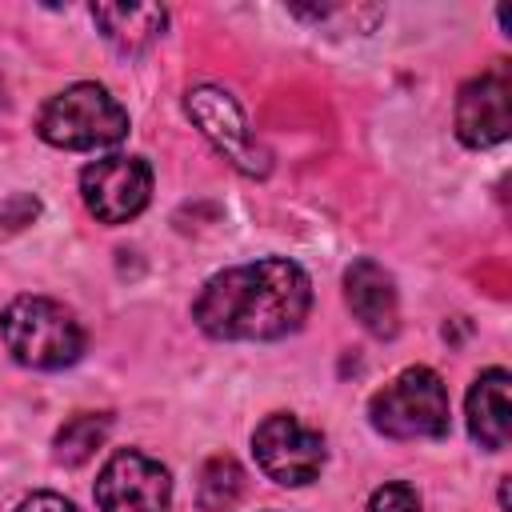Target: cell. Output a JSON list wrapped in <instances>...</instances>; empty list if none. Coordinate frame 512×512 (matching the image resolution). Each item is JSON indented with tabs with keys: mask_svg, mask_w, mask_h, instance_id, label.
<instances>
[{
	"mask_svg": "<svg viewBox=\"0 0 512 512\" xmlns=\"http://www.w3.org/2000/svg\"><path fill=\"white\" fill-rule=\"evenodd\" d=\"M308 304V272L292 260L272 256L216 272L200 288L192 320L216 340H276L300 328Z\"/></svg>",
	"mask_w": 512,
	"mask_h": 512,
	"instance_id": "1",
	"label": "cell"
},
{
	"mask_svg": "<svg viewBox=\"0 0 512 512\" xmlns=\"http://www.w3.org/2000/svg\"><path fill=\"white\" fill-rule=\"evenodd\" d=\"M36 132L52 148L92 152V148L120 144L128 136V112L120 108V100L108 88L84 80V84H72L64 92H56L40 108Z\"/></svg>",
	"mask_w": 512,
	"mask_h": 512,
	"instance_id": "2",
	"label": "cell"
},
{
	"mask_svg": "<svg viewBox=\"0 0 512 512\" xmlns=\"http://www.w3.org/2000/svg\"><path fill=\"white\" fill-rule=\"evenodd\" d=\"M0 332L20 364L44 372L68 368L84 352V328L64 304L48 296H16L0 316Z\"/></svg>",
	"mask_w": 512,
	"mask_h": 512,
	"instance_id": "3",
	"label": "cell"
},
{
	"mask_svg": "<svg viewBox=\"0 0 512 512\" xmlns=\"http://www.w3.org/2000/svg\"><path fill=\"white\" fill-rule=\"evenodd\" d=\"M368 416L392 440H436L448 432V388L432 368H404L372 396Z\"/></svg>",
	"mask_w": 512,
	"mask_h": 512,
	"instance_id": "4",
	"label": "cell"
},
{
	"mask_svg": "<svg viewBox=\"0 0 512 512\" xmlns=\"http://www.w3.org/2000/svg\"><path fill=\"white\" fill-rule=\"evenodd\" d=\"M252 452H256L260 472L276 484H288V488L312 484L324 468V436L288 412L264 416L256 424Z\"/></svg>",
	"mask_w": 512,
	"mask_h": 512,
	"instance_id": "5",
	"label": "cell"
},
{
	"mask_svg": "<svg viewBox=\"0 0 512 512\" xmlns=\"http://www.w3.org/2000/svg\"><path fill=\"white\" fill-rule=\"evenodd\" d=\"M184 108L192 116V124L212 140V148L240 172L248 176H264L268 172V152L264 144L248 132V120L240 112V104L232 100V92L216 88V84H196L184 96Z\"/></svg>",
	"mask_w": 512,
	"mask_h": 512,
	"instance_id": "6",
	"label": "cell"
},
{
	"mask_svg": "<svg viewBox=\"0 0 512 512\" xmlns=\"http://www.w3.org/2000/svg\"><path fill=\"white\" fill-rule=\"evenodd\" d=\"M80 196L100 224H128L152 196V168L140 156H104L80 172Z\"/></svg>",
	"mask_w": 512,
	"mask_h": 512,
	"instance_id": "7",
	"label": "cell"
},
{
	"mask_svg": "<svg viewBox=\"0 0 512 512\" xmlns=\"http://www.w3.org/2000/svg\"><path fill=\"white\" fill-rule=\"evenodd\" d=\"M96 504L100 512H168V468L136 448H120L96 476Z\"/></svg>",
	"mask_w": 512,
	"mask_h": 512,
	"instance_id": "8",
	"label": "cell"
},
{
	"mask_svg": "<svg viewBox=\"0 0 512 512\" xmlns=\"http://www.w3.org/2000/svg\"><path fill=\"white\" fill-rule=\"evenodd\" d=\"M512 128V80L504 68L480 72L456 96V136L468 148H492Z\"/></svg>",
	"mask_w": 512,
	"mask_h": 512,
	"instance_id": "9",
	"label": "cell"
},
{
	"mask_svg": "<svg viewBox=\"0 0 512 512\" xmlns=\"http://www.w3.org/2000/svg\"><path fill=\"white\" fill-rule=\"evenodd\" d=\"M344 300L372 336H396L400 328L396 288H392V276L376 260H356L344 272Z\"/></svg>",
	"mask_w": 512,
	"mask_h": 512,
	"instance_id": "10",
	"label": "cell"
},
{
	"mask_svg": "<svg viewBox=\"0 0 512 512\" xmlns=\"http://www.w3.org/2000/svg\"><path fill=\"white\" fill-rule=\"evenodd\" d=\"M468 432L480 448L500 452L512 436V408H508V372L488 368L468 388Z\"/></svg>",
	"mask_w": 512,
	"mask_h": 512,
	"instance_id": "11",
	"label": "cell"
},
{
	"mask_svg": "<svg viewBox=\"0 0 512 512\" xmlns=\"http://www.w3.org/2000/svg\"><path fill=\"white\" fill-rule=\"evenodd\" d=\"M92 20L116 52L136 56L160 40L168 12L160 4H92Z\"/></svg>",
	"mask_w": 512,
	"mask_h": 512,
	"instance_id": "12",
	"label": "cell"
},
{
	"mask_svg": "<svg viewBox=\"0 0 512 512\" xmlns=\"http://www.w3.org/2000/svg\"><path fill=\"white\" fill-rule=\"evenodd\" d=\"M244 496V468L232 456H212L200 468V484H196V500L204 512H228L236 508V500Z\"/></svg>",
	"mask_w": 512,
	"mask_h": 512,
	"instance_id": "13",
	"label": "cell"
},
{
	"mask_svg": "<svg viewBox=\"0 0 512 512\" xmlns=\"http://www.w3.org/2000/svg\"><path fill=\"white\" fill-rule=\"evenodd\" d=\"M108 416L104 412H80L72 420H64V428L56 432V460L60 464H84L108 436Z\"/></svg>",
	"mask_w": 512,
	"mask_h": 512,
	"instance_id": "14",
	"label": "cell"
},
{
	"mask_svg": "<svg viewBox=\"0 0 512 512\" xmlns=\"http://www.w3.org/2000/svg\"><path fill=\"white\" fill-rule=\"evenodd\" d=\"M36 212H40V200L28 196V192L0 196V240L12 236V232H20V228H28L36 220Z\"/></svg>",
	"mask_w": 512,
	"mask_h": 512,
	"instance_id": "15",
	"label": "cell"
},
{
	"mask_svg": "<svg viewBox=\"0 0 512 512\" xmlns=\"http://www.w3.org/2000/svg\"><path fill=\"white\" fill-rule=\"evenodd\" d=\"M368 512H420V496L408 484H384L372 492Z\"/></svg>",
	"mask_w": 512,
	"mask_h": 512,
	"instance_id": "16",
	"label": "cell"
},
{
	"mask_svg": "<svg viewBox=\"0 0 512 512\" xmlns=\"http://www.w3.org/2000/svg\"><path fill=\"white\" fill-rule=\"evenodd\" d=\"M16 512H76V504L56 496V492H32L28 500H20Z\"/></svg>",
	"mask_w": 512,
	"mask_h": 512,
	"instance_id": "17",
	"label": "cell"
}]
</instances>
